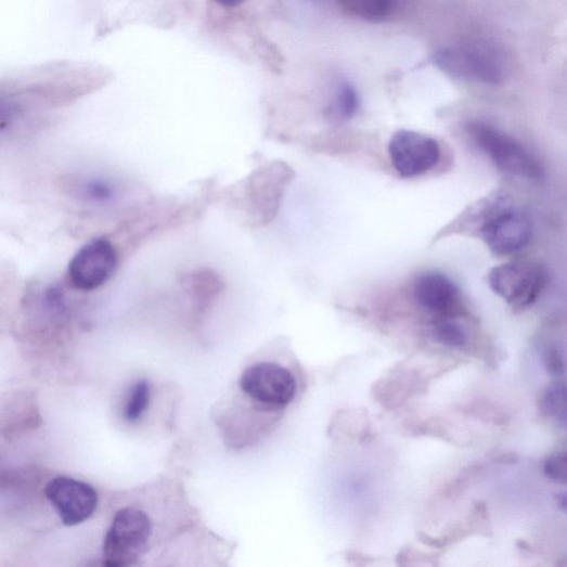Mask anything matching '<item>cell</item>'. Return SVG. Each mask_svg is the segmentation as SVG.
<instances>
[{
	"mask_svg": "<svg viewBox=\"0 0 567 567\" xmlns=\"http://www.w3.org/2000/svg\"><path fill=\"white\" fill-rule=\"evenodd\" d=\"M150 384L146 381H139L132 387L124 412L127 422L136 423L143 416L150 403Z\"/></svg>",
	"mask_w": 567,
	"mask_h": 567,
	"instance_id": "obj_14",
	"label": "cell"
},
{
	"mask_svg": "<svg viewBox=\"0 0 567 567\" xmlns=\"http://www.w3.org/2000/svg\"><path fill=\"white\" fill-rule=\"evenodd\" d=\"M388 151L392 167L403 178L425 175L440 160L438 142L416 131L401 130L395 133Z\"/></svg>",
	"mask_w": 567,
	"mask_h": 567,
	"instance_id": "obj_6",
	"label": "cell"
},
{
	"mask_svg": "<svg viewBox=\"0 0 567 567\" xmlns=\"http://www.w3.org/2000/svg\"><path fill=\"white\" fill-rule=\"evenodd\" d=\"M549 360H547V365L550 366V370L552 372H554L555 374H558V372H560V368H562V362L559 360V357L557 355L556 351H550L549 355Z\"/></svg>",
	"mask_w": 567,
	"mask_h": 567,
	"instance_id": "obj_18",
	"label": "cell"
},
{
	"mask_svg": "<svg viewBox=\"0 0 567 567\" xmlns=\"http://www.w3.org/2000/svg\"><path fill=\"white\" fill-rule=\"evenodd\" d=\"M117 265L118 254L113 243L105 239H96L75 254L69 263L68 278L75 288L94 291L113 278Z\"/></svg>",
	"mask_w": 567,
	"mask_h": 567,
	"instance_id": "obj_5",
	"label": "cell"
},
{
	"mask_svg": "<svg viewBox=\"0 0 567 567\" xmlns=\"http://www.w3.org/2000/svg\"><path fill=\"white\" fill-rule=\"evenodd\" d=\"M359 108V99L356 90L350 85H343L334 103V113L340 119L352 118Z\"/></svg>",
	"mask_w": 567,
	"mask_h": 567,
	"instance_id": "obj_15",
	"label": "cell"
},
{
	"mask_svg": "<svg viewBox=\"0 0 567 567\" xmlns=\"http://www.w3.org/2000/svg\"><path fill=\"white\" fill-rule=\"evenodd\" d=\"M435 338L449 347L459 348L467 343V335L463 328L452 321H441L434 327Z\"/></svg>",
	"mask_w": 567,
	"mask_h": 567,
	"instance_id": "obj_16",
	"label": "cell"
},
{
	"mask_svg": "<svg viewBox=\"0 0 567 567\" xmlns=\"http://www.w3.org/2000/svg\"><path fill=\"white\" fill-rule=\"evenodd\" d=\"M151 531V521L143 511L134 507L118 511L103 544L105 565L134 564L145 551Z\"/></svg>",
	"mask_w": 567,
	"mask_h": 567,
	"instance_id": "obj_2",
	"label": "cell"
},
{
	"mask_svg": "<svg viewBox=\"0 0 567 567\" xmlns=\"http://www.w3.org/2000/svg\"><path fill=\"white\" fill-rule=\"evenodd\" d=\"M492 291L514 306L532 304L546 284L545 271L532 263H506L489 275Z\"/></svg>",
	"mask_w": 567,
	"mask_h": 567,
	"instance_id": "obj_7",
	"label": "cell"
},
{
	"mask_svg": "<svg viewBox=\"0 0 567 567\" xmlns=\"http://www.w3.org/2000/svg\"><path fill=\"white\" fill-rule=\"evenodd\" d=\"M414 297L426 311L447 314L458 301V289L444 275L427 273L416 280Z\"/></svg>",
	"mask_w": 567,
	"mask_h": 567,
	"instance_id": "obj_10",
	"label": "cell"
},
{
	"mask_svg": "<svg viewBox=\"0 0 567 567\" xmlns=\"http://www.w3.org/2000/svg\"><path fill=\"white\" fill-rule=\"evenodd\" d=\"M221 7L233 9L237 8L245 2V0H215Z\"/></svg>",
	"mask_w": 567,
	"mask_h": 567,
	"instance_id": "obj_19",
	"label": "cell"
},
{
	"mask_svg": "<svg viewBox=\"0 0 567 567\" xmlns=\"http://www.w3.org/2000/svg\"><path fill=\"white\" fill-rule=\"evenodd\" d=\"M542 407L547 416L567 426V385H551L543 396Z\"/></svg>",
	"mask_w": 567,
	"mask_h": 567,
	"instance_id": "obj_13",
	"label": "cell"
},
{
	"mask_svg": "<svg viewBox=\"0 0 567 567\" xmlns=\"http://www.w3.org/2000/svg\"><path fill=\"white\" fill-rule=\"evenodd\" d=\"M481 233L484 241L493 253L511 255L528 245L532 236V224L525 215L507 211L489 220Z\"/></svg>",
	"mask_w": 567,
	"mask_h": 567,
	"instance_id": "obj_9",
	"label": "cell"
},
{
	"mask_svg": "<svg viewBox=\"0 0 567 567\" xmlns=\"http://www.w3.org/2000/svg\"><path fill=\"white\" fill-rule=\"evenodd\" d=\"M468 130L477 145L501 171L528 179H540L543 176L540 163L517 140L485 123H473Z\"/></svg>",
	"mask_w": 567,
	"mask_h": 567,
	"instance_id": "obj_3",
	"label": "cell"
},
{
	"mask_svg": "<svg viewBox=\"0 0 567 567\" xmlns=\"http://www.w3.org/2000/svg\"><path fill=\"white\" fill-rule=\"evenodd\" d=\"M240 386L252 400L270 408H284L296 396L293 374L274 363H257L242 374Z\"/></svg>",
	"mask_w": 567,
	"mask_h": 567,
	"instance_id": "obj_4",
	"label": "cell"
},
{
	"mask_svg": "<svg viewBox=\"0 0 567 567\" xmlns=\"http://www.w3.org/2000/svg\"><path fill=\"white\" fill-rule=\"evenodd\" d=\"M77 196L91 206H108L116 202L119 191L117 185L103 178H87L76 188Z\"/></svg>",
	"mask_w": 567,
	"mask_h": 567,
	"instance_id": "obj_11",
	"label": "cell"
},
{
	"mask_svg": "<svg viewBox=\"0 0 567 567\" xmlns=\"http://www.w3.org/2000/svg\"><path fill=\"white\" fill-rule=\"evenodd\" d=\"M396 0H340L343 7L356 16L369 22H383L395 8Z\"/></svg>",
	"mask_w": 567,
	"mask_h": 567,
	"instance_id": "obj_12",
	"label": "cell"
},
{
	"mask_svg": "<svg viewBox=\"0 0 567 567\" xmlns=\"http://www.w3.org/2000/svg\"><path fill=\"white\" fill-rule=\"evenodd\" d=\"M44 494L67 527L88 520L98 506V494L92 486L68 477H57L47 485Z\"/></svg>",
	"mask_w": 567,
	"mask_h": 567,
	"instance_id": "obj_8",
	"label": "cell"
},
{
	"mask_svg": "<svg viewBox=\"0 0 567 567\" xmlns=\"http://www.w3.org/2000/svg\"><path fill=\"white\" fill-rule=\"evenodd\" d=\"M436 64L446 73L486 85H499L505 78V63L493 44L474 40L444 48L436 55Z\"/></svg>",
	"mask_w": 567,
	"mask_h": 567,
	"instance_id": "obj_1",
	"label": "cell"
},
{
	"mask_svg": "<svg viewBox=\"0 0 567 567\" xmlns=\"http://www.w3.org/2000/svg\"><path fill=\"white\" fill-rule=\"evenodd\" d=\"M545 473L554 480L567 484V454L550 458L545 463Z\"/></svg>",
	"mask_w": 567,
	"mask_h": 567,
	"instance_id": "obj_17",
	"label": "cell"
}]
</instances>
